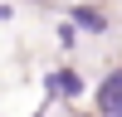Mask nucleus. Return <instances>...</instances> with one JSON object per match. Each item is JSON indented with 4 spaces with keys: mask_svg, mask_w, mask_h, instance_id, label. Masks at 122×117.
Segmentation results:
<instances>
[]
</instances>
